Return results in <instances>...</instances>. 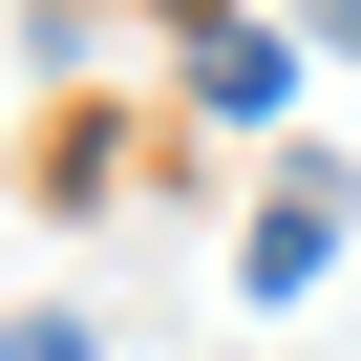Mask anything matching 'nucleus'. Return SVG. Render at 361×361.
<instances>
[{
	"mask_svg": "<svg viewBox=\"0 0 361 361\" xmlns=\"http://www.w3.org/2000/svg\"><path fill=\"white\" fill-rule=\"evenodd\" d=\"M192 85H213L234 128H276V106H298V43H255V22H213V43H192Z\"/></svg>",
	"mask_w": 361,
	"mask_h": 361,
	"instance_id": "obj_1",
	"label": "nucleus"
},
{
	"mask_svg": "<svg viewBox=\"0 0 361 361\" xmlns=\"http://www.w3.org/2000/svg\"><path fill=\"white\" fill-rule=\"evenodd\" d=\"M319 255H340V192H276V213H255V298H298Z\"/></svg>",
	"mask_w": 361,
	"mask_h": 361,
	"instance_id": "obj_2",
	"label": "nucleus"
}]
</instances>
